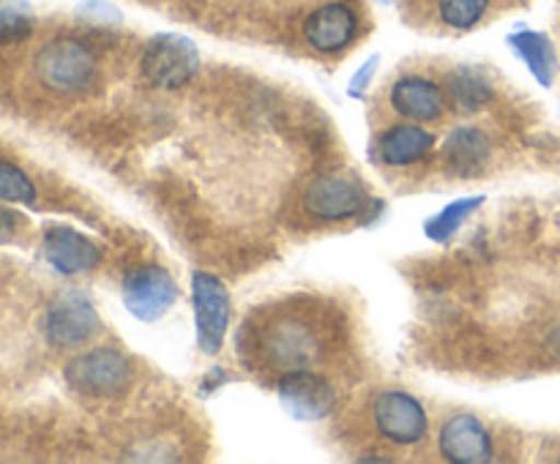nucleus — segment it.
I'll use <instances>...</instances> for the list:
<instances>
[{"label":"nucleus","mask_w":560,"mask_h":464,"mask_svg":"<svg viewBox=\"0 0 560 464\" xmlns=\"http://www.w3.org/2000/svg\"><path fill=\"white\" fill-rule=\"evenodd\" d=\"M255 344L266 366L279 369L282 374L295 369H312L323 353L315 325L301 314H279L268 320L257 331Z\"/></svg>","instance_id":"1"},{"label":"nucleus","mask_w":560,"mask_h":464,"mask_svg":"<svg viewBox=\"0 0 560 464\" xmlns=\"http://www.w3.org/2000/svg\"><path fill=\"white\" fill-rule=\"evenodd\" d=\"M96 55L85 41L71 36L52 38L36 55V74L49 91L80 93L96 80Z\"/></svg>","instance_id":"2"},{"label":"nucleus","mask_w":560,"mask_h":464,"mask_svg":"<svg viewBox=\"0 0 560 464\" xmlns=\"http://www.w3.org/2000/svg\"><path fill=\"white\" fill-rule=\"evenodd\" d=\"M66 382L85 396H118L131 382V364L124 353L113 347L88 349L71 360L63 371Z\"/></svg>","instance_id":"3"},{"label":"nucleus","mask_w":560,"mask_h":464,"mask_svg":"<svg viewBox=\"0 0 560 464\" xmlns=\"http://www.w3.org/2000/svg\"><path fill=\"white\" fill-rule=\"evenodd\" d=\"M120 295H124V306L131 317H137L140 322H156L173 309L175 298H178V284L162 265L140 262L124 273Z\"/></svg>","instance_id":"4"},{"label":"nucleus","mask_w":560,"mask_h":464,"mask_svg":"<svg viewBox=\"0 0 560 464\" xmlns=\"http://www.w3.org/2000/svg\"><path fill=\"white\" fill-rule=\"evenodd\" d=\"M142 76L151 85L164 87V91H175L184 87L191 76L200 69V52H197L195 41L178 33H162L148 41L145 52H142Z\"/></svg>","instance_id":"5"},{"label":"nucleus","mask_w":560,"mask_h":464,"mask_svg":"<svg viewBox=\"0 0 560 464\" xmlns=\"http://www.w3.org/2000/svg\"><path fill=\"white\" fill-rule=\"evenodd\" d=\"M191 309H195L197 344L206 355L222 349L230 328V293L213 273H191Z\"/></svg>","instance_id":"6"},{"label":"nucleus","mask_w":560,"mask_h":464,"mask_svg":"<svg viewBox=\"0 0 560 464\" xmlns=\"http://www.w3.org/2000/svg\"><path fill=\"white\" fill-rule=\"evenodd\" d=\"M98 331H102V317H98L96 306L91 304V298L85 293L69 289V293L58 295L49 304L47 320H44V333H47V338L55 347H82Z\"/></svg>","instance_id":"7"},{"label":"nucleus","mask_w":560,"mask_h":464,"mask_svg":"<svg viewBox=\"0 0 560 464\" xmlns=\"http://www.w3.org/2000/svg\"><path fill=\"white\" fill-rule=\"evenodd\" d=\"M277 396L284 413L301 424H315L331 415L337 407V391L326 377L312 369L284 371L277 382Z\"/></svg>","instance_id":"8"},{"label":"nucleus","mask_w":560,"mask_h":464,"mask_svg":"<svg viewBox=\"0 0 560 464\" xmlns=\"http://www.w3.org/2000/svg\"><path fill=\"white\" fill-rule=\"evenodd\" d=\"M304 207L310 216L323 218V222H345L364 211L366 194L361 183H355L348 175L326 172L310 180L304 191Z\"/></svg>","instance_id":"9"},{"label":"nucleus","mask_w":560,"mask_h":464,"mask_svg":"<svg viewBox=\"0 0 560 464\" xmlns=\"http://www.w3.org/2000/svg\"><path fill=\"white\" fill-rule=\"evenodd\" d=\"M375 426L386 440L397 445H416L430 431V418L427 409L416 396L405 391H383L375 398Z\"/></svg>","instance_id":"10"},{"label":"nucleus","mask_w":560,"mask_h":464,"mask_svg":"<svg viewBox=\"0 0 560 464\" xmlns=\"http://www.w3.org/2000/svg\"><path fill=\"white\" fill-rule=\"evenodd\" d=\"M438 448H441L443 459L454 464H485L495 456V442H492L490 429L476 415L468 413L452 415L441 426Z\"/></svg>","instance_id":"11"},{"label":"nucleus","mask_w":560,"mask_h":464,"mask_svg":"<svg viewBox=\"0 0 560 464\" xmlns=\"http://www.w3.org/2000/svg\"><path fill=\"white\" fill-rule=\"evenodd\" d=\"M359 36V14L348 3L317 5L304 22V38L315 52L337 55Z\"/></svg>","instance_id":"12"},{"label":"nucleus","mask_w":560,"mask_h":464,"mask_svg":"<svg viewBox=\"0 0 560 464\" xmlns=\"http://www.w3.org/2000/svg\"><path fill=\"white\" fill-rule=\"evenodd\" d=\"M42 254L63 276L91 273L102 260V251L96 249V243L71 227H49L42 240Z\"/></svg>","instance_id":"13"},{"label":"nucleus","mask_w":560,"mask_h":464,"mask_svg":"<svg viewBox=\"0 0 560 464\" xmlns=\"http://www.w3.org/2000/svg\"><path fill=\"white\" fill-rule=\"evenodd\" d=\"M392 107L397 109L405 120L430 123V120L441 118L443 107H446V93L441 91L438 82L419 74H410L394 82Z\"/></svg>","instance_id":"14"},{"label":"nucleus","mask_w":560,"mask_h":464,"mask_svg":"<svg viewBox=\"0 0 560 464\" xmlns=\"http://www.w3.org/2000/svg\"><path fill=\"white\" fill-rule=\"evenodd\" d=\"M490 136L476 126H459L443 145V162L459 178H476L490 164Z\"/></svg>","instance_id":"15"},{"label":"nucleus","mask_w":560,"mask_h":464,"mask_svg":"<svg viewBox=\"0 0 560 464\" xmlns=\"http://www.w3.org/2000/svg\"><path fill=\"white\" fill-rule=\"evenodd\" d=\"M432 147H435L432 131L416 123H399L383 131L377 140V156L388 167H410V164H419Z\"/></svg>","instance_id":"16"},{"label":"nucleus","mask_w":560,"mask_h":464,"mask_svg":"<svg viewBox=\"0 0 560 464\" xmlns=\"http://www.w3.org/2000/svg\"><path fill=\"white\" fill-rule=\"evenodd\" d=\"M495 87L492 82L481 74L474 66H459L457 71L446 76V102L452 104L454 112L459 115H474L481 107L492 102Z\"/></svg>","instance_id":"17"},{"label":"nucleus","mask_w":560,"mask_h":464,"mask_svg":"<svg viewBox=\"0 0 560 464\" xmlns=\"http://www.w3.org/2000/svg\"><path fill=\"white\" fill-rule=\"evenodd\" d=\"M509 47L517 52V58L523 60L530 69V74L539 80V85L550 87L552 80H556L558 71V55L556 47H552L550 38L545 33L536 31H520L509 36Z\"/></svg>","instance_id":"18"},{"label":"nucleus","mask_w":560,"mask_h":464,"mask_svg":"<svg viewBox=\"0 0 560 464\" xmlns=\"http://www.w3.org/2000/svg\"><path fill=\"white\" fill-rule=\"evenodd\" d=\"M481 202H485V197H463V200L448 202V205L443 207L438 216H432L430 222L424 224L427 238L438 240V243H446V240H452V235L457 233L465 222H468L470 213L479 211Z\"/></svg>","instance_id":"19"},{"label":"nucleus","mask_w":560,"mask_h":464,"mask_svg":"<svg viewBox=\"0 0 560 464\" xmlns=\"http://www.w3.org/2000/svg\"><path fill=\"white\" fill-rule=\"evenodd\" d=\"M33 33V11L25 0H0V41L20 44Z\"/></svg>","instance_id":"20"},{"label":"nucleus","mask_w":560,"mask_h":464,"mask_svg":"<svg viewBox=\"0 0 560 464\" xmlns=\"http://www.w3.org/2000/svg\"><path fill=\"white\" fill-rule=\"evenodd\" d=\"M490 0H438V14L454 31H468L487 14Z\"/></svg>","instance_id":"21"},{"label":"nucleus","mask_w":560,"mask_h":464,"mask_svg":"<svg viewBox=\"0 0 560 464\" xmlns=\"http://www.w3.org/2000/svg\"><path fill=\"white\" fill-rule=\"evenodd\" d=\"M0 200L14 202V205H31V202H36V186H33V180L11 162H0Z\"/></svg>","instance_id":"22"},{"label":"nucleus","mask_w":560,"mask_h":464,"mask_svg":"<svg viewBox=\"0 0 560 464\" xmlns=\"http://www.w3.org/2000/svg\"><path fill=\"white\" fill-rule=\"evenodd\" d=\"M375 69H377V58H372V60H366V63L361 66L359 71H355L353 82H350V85H348V93H350V96H355V98L364 96L366 85H370L372 76H375Z\"/></svg>","instance_id":"23"}]
</instances>
